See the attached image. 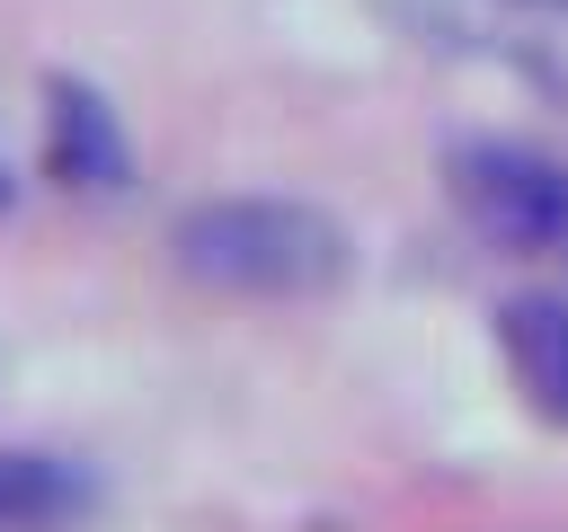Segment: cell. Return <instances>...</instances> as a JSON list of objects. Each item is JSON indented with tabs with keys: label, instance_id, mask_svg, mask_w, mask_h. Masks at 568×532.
Here are the masks:
<instances>
[{
	"label": "cell",
	"instance_id": "obj_1",
	"mask_svg": "<svg viewBox=\"0 0 568 532\" xmlns=\"http://www.w3.org/2000/svg\"><path fill=\"white\" fill-rule=\"evenodd\" d=\"M178 275L213 293H257V301H302L346 275V222L302 204V195H204L169 222Z\"/></svg>",
	"mask_w": 568,
	"mask_h": 532
},
{
	"label": "cell",
	"instance_id": "obj_2",
	"mask_svg": "<svg viewBox=\"0 0 568 532\" xmlns=\"http://www.w3.org/2000/svg\"><path fill=\"white\" fill-rule=\"evenodd\" d=\"M444 186H453L462 222L497 248H559L568 239V168L532 142H497V133L453 142Z\"/></svg>",
	"mask_w": 568,
	"mask_h": 532
},
{
	"label": "cell",
	"instance_id": "obj_3",
	"mask_svg": "<svg viewBox=\"0 0 568 532\" xmlns=\"http://www.w3.org/2000/svg\"><path fill=\"white\" fill-rule=\"evenodd\" d=\"M44 168H53L62 186H80V195L133 186V142H124L115 106H106L89 80H71V71L44 80Z\"/></svg>",
	"mask_w": 568,
	"mask_h": 532
},
{
	"label": "cell",
	"instance_id": "obj_4",
	"mask_svg": "<svg viewBox=\"0 0 568 532\" xmlns=\"http://www.w3.org/2000/svg\"><path fill=\"white\" fill-rule=\"evenodd\" d=\"M497 346H506L515 390L550 426H568V293H506L497 301Z\"/></svg>",
	"mask_w": 568,
	"mask_h": 532
},
{
	"label": "cell",
	"instance_id": "obj_5",
	"mask_svg": "<svg viewBox=\"0 0 568 532\" xmlns=\"http://www.w3.org/2000/svg\"><path fill=\"white\" fill-rule=\"evenodd\" d=\"M98 505V479L71 452L44 443H0V532H62Z\"/></svg>",
	"mask_w": 568,
	"mask_h": 532
},
{
	"label": "cell",
	"instance_id": "obj_6",
	"mask_svg": "<svg viewBox=\"0 0 568 532\" xmlns=\"http://www.w3.org/2000/svg\"><path fill=\"white\" fill-rule=\"evenodd\" d=\"M0 204H9V168H0Z\"/></svg>",
	"mask_w": 568,
	"mask_h": 532
}]
</instances>
